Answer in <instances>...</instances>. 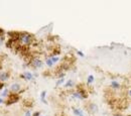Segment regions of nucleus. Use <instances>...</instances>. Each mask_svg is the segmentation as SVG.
Masks as SVG:
<instances>
[{"instance_id": "obj_1", "label": "nucleus", "mask_w": 131, "mask_h": 116, "mask_svg": "<svg viewBox=\"0 0 131 116\" xmlns=\"http://www.w3.org/2000/svg\"><path fill=\"white\" fill-rule=\"evenodd\" d=\"M33 36L28 32H20V35H19V43L21 46H26V47H29L31 46L32 43H33Z\"/></svg>"}, {"instance_id": "obj_2", "label": "nucleus", "mask_w": 131, "mask_h": 116, "mask_svg": "<svg viewBox=\"0 0 131 116\" xmlns=\"http://www.w3.org/2000/svg\"><path fill=\"white\" fill-rule=\"evenodd\" d=\"M29 65H30L32 68H34V69H38V68H42V61L39 58H37V57H33Z\"/></svg>"}, {"instance_id": "obj_3", "label": "nucleus", "mask_w": 131, "mask_h": 116, "mask_svg": "<svg viewBox=\"0 0 131 116\" xmlns=\"http://www.w3.org/2000/svg\"><path fill=\"white\" fill-rule=\"evenodd\" d=\"M77 92L81 95V97L83 98V100L86 99V98L88 97V92H87V90H86V88H85L82 84H80V85L77 86Z\"/></svg>"}, {"instance_id": "obj_4", "label": "nucleus", "mask_w": 131, "mask_h": 116, "mask_svg": "<svg viewBox=\"0 0 131 116\" xmlns=\"http://www.w3.org/2000/svg\"><path fill=\"white\" fill-rule=\"evenodd\" d=\"M87 110H88L91 114H95V113H97V112H98L99 108H98V106H97V104L90 102L88 105H87Z\"/></svg>"}, {"instance_id": "obj_5", "label": "nucleus", "mask_w": 131, "mask_h": 116, "mask_svg": "<svg viewBox=\"0 0 131 116\" xmlns=\"http://www.w3.org/2000/svg\"><path fill=\"white\" fill-rule=\"evenodd\" d=\"M18 100H19V95L12 93V94L8 95V99H7V104H8V105H9V104H14V103H16Z\"/></svg>"}, {"instance_id": "obj_6", "label": "nucleus", "mask_w": 131, "mask_h": 116, "mask_svg": "<svg viewBox=\"0 0 131 116\" xmlns=\"http://www.w3.org/2000/svg\"><path fill=\"white\" fill-rule=\"evenodd\" d=\"M20 90H21V86L18 83H14V84H12L10 86V91L12 93H14V94H16V93L19 92Z\"/></svg>"}, {"instance_id": "obj_7", "label": "nucleus", "mask_w": 131, "mask_h": 116, "mask_svg": "<svg viewBox=\"0 0 131 116\" xmlns=\"http://www.w3.org/2000/svg\"><path fill=\"white\" fill-rule=\"evenodd\" d=\"M9 79V73L5 72V71H2L0 72V82H5Z\"/></svg>"}, {"instance_id": "obj_8", "label": "nucleus", "mask_w": 131, "mask_h": 116, "mask_svg": "<svg viewBox=\"0 0 131 116\" xmlns=\"http://www.w3.org/2000/svg\"><path fill=\"white\" fill-rule=\"evenodd\" d=\"M20 77H21V78H23L24 80H31L33 76H32V74H31L30 72H25L24 74L20 75Z\"/></svg>"}, {"instance_id": "obj_9", "label": "nucleus", "mask_w": 131, "mask_h": 116, "mask_svg": "<svg viewBox=\"0 0 131 116\" xmlns=\"http://www.w3.org/2000/svg\"><path fill=\"white\" fill-rule=\"evenodd\" d=\"M111 88L114 89V90L120 89V88H121V84L119 83L118 81H112V82H111Z\"/></svg>"}, {"instance_id": "obj_10", "label": "nucleus", "mask_w": 131, "mask_h": 116, "mask_svg": "<svg viewBox=\"0 0 131 116\" xmlns=\"http://www.w3.org/2000/svg\"><path fill=\"white\" fill-rule=\"evenodd\" d=\"M23 105H24L25 107H27V108H30V107L33 106V101L30 100V99H25V100L23 101Z\"/></svg>"}, {"instance_id": "obj_11", "label": "nucleus", "mask_w": 131, "mask_h": 116, "mask_svg": "<svg viewBox=\"0 0 131 116\" xmlns=\"http://www.w3.org/2000/svg\"><path fill=\"white\" fill-rule=\"evenodd\" d=\"M73 111H74V113L76 114L77 116H85L83 114V112H82V110L80 109H77V108H73Z\"/></svg>"}, {"instance_id": "obj_12", "label": "nucleus", "mask_w": 131, "mask_h": 116, "mask_svg": "<svg viewBox=\"0 0 131 116\" xmlns=\"http://www.w3.org/2000/svg\"><path fill=\"white\" fill-rule=\"evenodd\" d=\"M73 86H74V82H73V80H69V81L66 83L65 87H67V88H71V87H73Z\"/></svg>"}, {"instance_id": "obj_13", "label": "nucleus", "mask_w": 131, "mask_h": 116, "mask_svg": "<svg viewBox=\"0 0 131 116\" xmlns=\"http://www.w3.org/2000/svg\"><path fill=\"white\" fill-rule=\"evenodd\" d=\"M46 91H42V94H40V98H42V101L43 103H46V101L44 100V97H46Z\"/></svg>"}, {"instance_id": "obj_14", "label": "nucleus", "mask_w": 131, "mask_h": 116, "mask_svg": "<svg viewBox=\"0 0 131 116\" xmlns=\"http://www.w3.org/2000/svg\"><path fill=\"white\" fill-rule=\"evenodd\" d=\"M93 82H94V76H93V75H90L88 77V84H91Z\"/></svg>"}, {"instance_id": "obj_15", "label": "nucleus", "mask_w": 131, "mask_h": 116, "mask_svg": "<svg viewBox=\"0 0 131 116\" xmlns=\"http://www.w3.org/2000/svg\"><path fill=\"white\" fill-rule=\"evenodd\" d=\"M46 65L48 66V67H51L52 65H54V63H52V61H51V59L50 58V59H47L46 61Z\"/></svg>"}, {"instance_id": "obj_16", "label": "nucleus", "mask_w": 131, "mask_h": 116, "mask_svg": "<svg viewBox=\"0 0 131 116\" xmlns=\"http://www.w3.org/2000/svg\"><path fill=\"white\" fill-rule=\"evenodd\" d=\"M63 82H65V79H63V78H62V79H59L58 82H57V86H59L61 84H63Z\"/></svg>"}, {"instance_id": "obj_17", "label": "nucleus", "mask_w": 131, "mask_h": 116, "mask_svg": "<svg viewBox=\"0 0 131 116\" xmlns=\"http://www.w3.org/2000/svg\"><path fill=\"white\" fill-rule=\"evenodd\" d=\"M51 61H52V63H57V62H59V57H51Z\"/></svg>"}, {"instance_id": "obj_18", "label": "nucleus", "mask_w": 131, "mask_h": 116, "mask_svg": "<svg viewBox=\"0 0 131 116\" xmlns=\"http://www.w3.org/2000/svg\"><path fill=\"white\" fill-rule=\"evenodd\" d=\"M7 94H8V90H7V89H4V91L2 92V96H8Z\"/></svg>"}, {"instance_id": "obj_19", "label": "nucleus", "mask_w": 131, "mask_h": 116, "mask_svg": "<svg viewBox=\"0 0 131 116\" xmlns=\"http://www.w3.org/2000/svg\"><path fill=\"white\" fill-rule=\"evenodd\" d=\"M24 116H31L30 111H29V110H27V111H26V112H25V115H24Z\"/></svg>"}, {"instance_id": "obj_20", "label": "nucleus", "mask_w": 131, "mask_h": 116, "mask_svg": "<svg viewBox=\"0 0 131 116\" xmlns=\"http://www.w3.org/2000/svg\"><path fill=\"white\" fill-rule=\"evenodd\" d=\"M3 34H4V30H3L2 28H0V37H1Z\"/></svg>"}, {"instance_id": "obj_21", "label": "nucleus", "mask_w": 131, "mask_h": 116, "mask_svg": "<svg viewBox=\"0 0 131 116\" xmlns=\"http://www.w3.org/2000/svg\"><path fill=\"white\" fill-rule=\"evenodd\" d=\"M77 53H78V55H79V56H81V57H84V54L82 53V52H80V51H77Z\"/></svg>"}, {"instance_id": "obj_22", "label": "nucleus", "mask_w": 131, "mask_h": 116, "mask_svg": "<svg viewBox=\"0 0 131 116\" xmlns=\"http://www.w3.org/2000/svg\"><path fill=\"white\" fill-rule=\"evenodd\" d=\"M127 95H128L130 98H131V88H129V90H128V93H127Z\"/></svg>"}, {"instance_id": "obj_23", "label": "nucleus", "mask_w": 131, "mask_h": 116, "mask_svg": "<svg viewBox=\"0 0 131 116\" xmlns=\"http://www.w3.org/2000/svg\"><path fill=\"white\" fill-rule=\"evenodd\" d=\"M39 115H40V113H39V111H37V112H35V113L33 114L32 116H39Z\"/></svg>"}, {"instance_id": "obj_24", "label": "nucleus", "mask_w": 131, "mask_h": 116, "mask_svg": "<svg viewBox=\"0 0 131 116\" xmlns=\"http://www.w3.org/2000/svg\"><path fill=\"white\" fill-rule=\"evenodd\" d=\"M113 116H124V115H122L121 113H115Z\"/></svg>"}, {"instance_id": "obj_25", "label": "nucleus", "mask_w": 131, "mask_h": 116, "mask_svg": "<svg viewBox=\"0 0 131 116\" xmlns=\"http://www.w3.org/2000/svg\"><path fill=\"white\" fill-rule=\"evenodd\" d=\"M1 103H3V100H2L1 98H0V104H1Z\"/></svg>"}, {"instance_id": "obj_26", "label": "nucleus", "mask_w": 131, "mask_h": 116, "mask_svg": "<svg viewBox=\"0 0 131 116\" xmlns=\"http://www.w3.org/2000/svg\"></svg>"}]
</instances>
